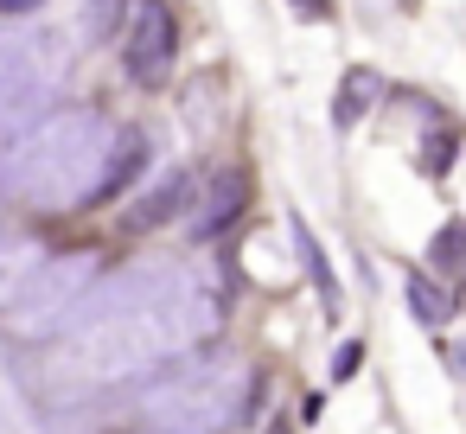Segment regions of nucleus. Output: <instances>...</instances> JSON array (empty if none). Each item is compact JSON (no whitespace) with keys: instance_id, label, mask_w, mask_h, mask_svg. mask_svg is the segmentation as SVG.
I'll use <instances>...</instances> for the list:
<instances>
[{"instance_id":"nucleus-15","label":"nucleus","mask_w":466,"mask_h":434,"mask_svg":"<svg viewBox=\"0 0 466 434\" xmlns=\"http://www.w3.org/2000/svg\"><path fill=\"white\" fill-rule=\"evenodd\" d=\"M122 14H128V0H84V26H90L96 39H109V33L122 26Z\"/></svg>"},{"instance_id":"nucleus-4","label":"nucleus","mask_w":466,"mask_h":434,"mask_svg":"<svg viewBox=\"0 0 466 434\" xmlns=\"http://www.w3.org/2000/svg\"><path fill=\"white\" fill-rule=\"evenodd\" d=\"M65 77H71V52L52 26L0 33V141L26 135L39 116H52Z\"/></svg>"},{"instance_id":"nucleus-5","label":"nucleus","mask_w":466,"mask_h":434,"mask_svg":"<svg viewBox=\"0 0 466 434\" xmlns=\"http://www.w3.org/2000/svg\"><path fill=\"white\" fill-rule=\"evenodd\" d=\"M96 294V249H65V256H46L39 275L26 281V294L14 300L7 326L20 338H46L58 326H71L84 313V300Z\"/></svg>"},{"instance_id":"nucleus-18","label":"nucleus","mask_w":466,"mask_h":434,"mask_svg":"<svg viewBox=\"0 0 466 434\" xmlns=\"http://www.w3.org/2000/svg\"><path fill=\"white\" fill-rule=\"evenodd\" d=\"M294 14H307V20H332V0H288Z\"/></svg>"},{"instance_id":"nucleus-10","label":"nucleus","mask_w":466,"mask_h":434,"mask_svg":"<svg viewBox=\"0 0 466 434\" xmlns=\"http://www.w3.org/2000/svg\"><path fill=\"white\" fill-rule=\"evenodd\" d=\"M428 268H434L447 288H466V224H441V230H434Z\"/></svg>"},{"instance_id":"nucleus-16","label":"nucleus","mask_w":466,"mask_h":434,"mask_svg":"<svg viewBox=\"0 0 466 434\" xmlns=\"http://www.w3.org/2000/svg\"><path fill=\"white\" fill-rule=\"evenodd\" d=\"M358 370H364V345H358V338H345V345L332 351V377L345 383V377H358Z\"/></svg>"},{"instance_id":"nucleus-14","label":"nucleus","mask_w":466,"mask_h":434,"mask_svg":"<svg viewBox=\"0 0 466 434\" xmlns=\"http://www.w3.org/2000/svg\"><path fill=\"white\" fill-rule=\"evenodd\" d=\"M453 147H460V135H453V128H434V135L421 141V173H434V179H441V173L453 167Z\"/></svg>"},{"instance_id":"nucleus-9","label":"nucleus","mask_w":466,"mask_h":434,"mask_svg":"<svg viewBox=\"0 0 466 434\" xmlns=\"http://www.w3.org/2000/svg\"><path fill=\"white\" fill-rule=\"evenodd\" d=\"M377 103H383V77H377L370 65H351V71H345V84H339L332 122H339V128H351V122H364Z\"/></svg>"},{"instance_id":"nucleus-1","label":"nucleus","mask_w":466,"mask_h":434,"mask_svg":"<svg viewBox=\"0 0 466 434\" xmlns=\"http://www.w3.org/2000/svg\"><path fill=\"white\" fill-rule=\"evenodd\" d=\"M218 319H224V294H218L211 268L147 262L116 281H96V294L84 300V313L71 319L58 358H52V370H58V383L103 389V383L141 377L160 358L192 351L198 338L218 332Z\"/></svg>"},{"instance_id":"nucleus-8","label":"nucleus","mask_w":466,"mask_h":434,"mask_svg":"<svg viewBox=\"0 0 466 434\" xmlns=\"http://www.w3.org/2000/svg\"><path fill=\"white\" fill-rule=\"evenodd\" d=\"M46 249L33 237H14V243H0V313H14V300L26 294V281L39 275Z\"/></svg>"},{"instance_id":"nucleus-19","label":"nucleus","mask_w":466,"mask_h":434,"mask_svg":"<svg viewBox=\"0 0 466 434\" xmlns=\"http://www.w3.org/2000/svg\"><path fill=\"white\" fill-rule=\"evenodd\" d=\"M447 358H460V370H466V345H460V351H447Z\"/></svg>"},{"instance_id":"nucleus-7","label":"nucleus","mask_w":466,"mask_h":434,"mask_svg":"<svg viewBox=\"0 0 466 434\" xmlns=\"http://www.w3.org/2000/svg\"><path fill=\"white\" fill-rule=\"evenodd\" d=\"M243 211H249V173H243V167H224V173H211V186H205V205H198V217H192V237L211 243V237H224Z\"/></svg>"},{"instance_id":"nucleus-12","label":"nucleus","mask_w":466,"mask_h":434,"mask_svg":"<svg viewBox=\"0 0 466 434\" xmlns=\"http://www.w3.org/2000/svg\"><path fill=\"white\" fill-rule=\"evenodd\" d=\"M402 300L415 307V319H421V326H441V319L453 313V288H434V275H421V268H409V275H402Z\"/></svg>"},{"instance_id":"nucleus-3","label":"nucleus","mask_w":466,"mask_h":434,"mask_svg":"<svg viewBox=\"0 0 466 434\" xmlns=\"http://www.w3.org/2000/svg\"><path fill=\"white\" fill-rule=\"evenodd\" d=\"M256 370L243 358H205L141 396V428L147 434H224L249 415Z\"/></svg>"},{"instance_id":"nucleus-20","label":"nucleus","mask_w":466,"mask_h":434,"mask_svg":"<svg viewBox=\"0 0 466 434\" xmlns=\"http://www.w3.org/2000/svg\"><path fill=\"white\" fill-rule=\"evenodd\" d=\"M268 434H288V421H275V428H268Z\"/></svg>"},{"instance_id":"nucleus-2","label":"nucleus","mask_w":466,"mask_h":434,"mask_svg":"<svg viewBox=\"0 0 466 434\" xmlns=\"http://www.w3.org/2000/svg\"><path fill=\"white\" fill-rule=\"evenodd\" d=\"M122 128L103 109H52L0 154V192L33 211H77L96 205Z\"/></svg>"},{"instance_id":"nucleus-17","label":"nucleus","mask_w":466,"mask_h":434,"mask_svg":"<svg viewBox=\"0 0 466 434\" xmlns=\"http://www.w3.org/2000/svg\"><path fill=\"white\" fill-rule=\"evenodd\" d=\"M46 0H0V20H26V14H39Z\"/></svg>"},{"instance_id":"nucleus-6","label":"nucleus","mask_w":466,"mask_h":434,"mask_svg":"<svg viewBox=\"0 0 466 434\" xmlns=\"http://www.w3.org/2000/svg\"><path fill=\"white\" fill-rule=\"evenodd\" d=\"M173 58H179V20H173V7H167V0H135V7H128V33H122V71L141 90H154V84H167Z\"/></svg>"},{"instance_id":"nucleus-13","label":"nucleus","mask_w":466,"mask_h":434,"mask_svg":"<svg viewBox=\"0 0 466 434\" xmlns=\"http://www.w3.org/2000/svg\"><path fill=\"white\" fill-rule=\"evenodd\" d=\"M288 230H294V249H300V268L313 275V288H319V300H326V313H339V281H332V268H326V256H319V243H313V230L300 224V211L288 217Z\"/></svg>"},{"instance_id":"nucleus-11","label":"nucleus","mask_w":466,"mask_h":434,"mask_svg":"<svg viewBox=\"0 0 466 434\" xmlns=\"http://www.w3.org/2000/svg\"><path fill=\"white\" fill-rule=\"evenodd\" d=\"M186 192H192V179H186V173H167L154 192H141V205L128 211V224H135V230H147V224H167V217L179 211V198H186Z\"/></svg>"}]
</instances>
